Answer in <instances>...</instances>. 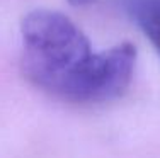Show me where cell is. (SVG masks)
Returning <instances> with one entry per match:
<instances>
[{"mask_svg":"<svg viewBox=\"0 0 160 158\" xmlns=\"http://www.w3.org/2000/svg\"><path fill=\"white\" fill-rule=\"evenodd\" d=\"M73 5H82V3H87V2H90V0H70Z\"/></svg>","mask_w":160,"mask_h":158,"instance_id":"cell-3","label":"cell"},{"mask_svg":"<svg viewBox=\"0 0 160 158\" xmlns=\"http://www.w3.org/2000/svg\"><path fill=\"white\" fill-rule=\"evenodd\" d=\"M22 70L43 92L73 104L123 95L131 84L136 50L124 43L92 51L77 26L60 12L34 10L22 22Z\"/></svg>","mask_w":160,"mask_h":158,"instance_id":"cell-1","label":"cell"},{"mask_svg":"<svg viewBox=\"0 0 160 158\" xmlns=\"http://www.w3.org/2000/svg\"><path fill=\"white\" fill-rule=\"evenodd\" d=\"M123 3L160 55V0H123Z\"/></svg>","mask_w":160,"mask_h":158,"instance_id":"cell-2","label":"cell"}]
</instances>
